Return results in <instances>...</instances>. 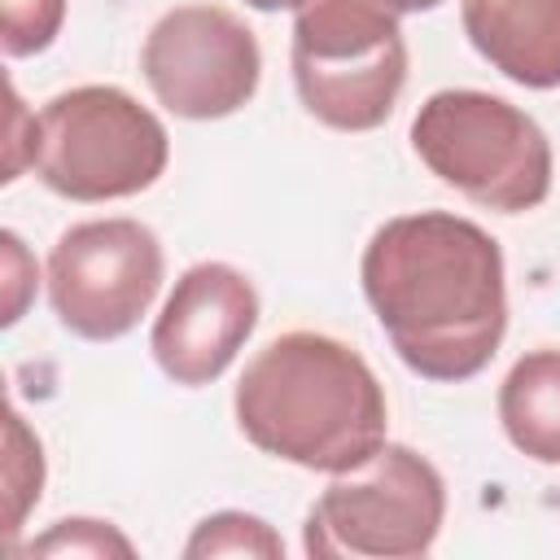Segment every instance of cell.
<instances>
[{"label": "cell", "mask_w": 560, "mask_h": 560, "mask_svg": "<svg viewBox=\"0 0 560 560\" xmlns=\"http://www.w3.org/2000/svg\"><path fill=\"white\" fill-rule=\"evenodd\" d=\"M258 328V289L254 280L232 262H192L171 298L162 302V315L153 319L149 350L166 381L175 385H210L219 381L241 346Z\"/></svg>", "instance_id": "obj_9"}, {"label": "cell", "mask_w": 560, "mask_h": 560, "mask_svg": "<svg viewBox=\"0 0 560 560\" xmlns=\"http://www.w3.org/2000/svg\"><path fill=\"white\" fill-rule=\"evenodd\" d=\"M140 74L158 105L175 118L214 122L254 101L262 79V48L232 9L179 4L149 26Z\"/></svg>", "instance_id": "obj_8"}, {"label": "cell", "mask_w": 560, "mask_h": 560, "mask_svg": "<svg viewBox=\"0 0 560 560\" xmlns=\"http://www.w3.org/2000/svg\"><path fill=\"white\" fill-rule=\"evenodd\" d=\"M131 551L136 547L109 521H88V516L57 521L44 538L31 542V556H131Z\"/></svg>", "instance_id": "obj_15"}, {"label": "cell", "mask_w": 560, "mask_h": 560, "mask_svg": "<svg viewBox=\"0 0 560 560\" xmlns=\"http://www.w3.org/2000/svg\"><path fill=\"white\" fill-rule=\"evenodd\" d=\"M236 429L306 472H350L389 438V402L359 350L328 332L293 328L271 337L232 394Z\"/></svg>", "instance_id": "obj_2"}, {"label": "cell", "mask_w": 560, "mask_h": 560, "mask_svg": "<svg viewBox=\"0 0 560 560\" xmlns=\"http://www.w3.org/2000/svg\"><path fill=\"white\" fill-rule=\"evenodd\" d=\"M385 4H389V9L402 18V13H429V9H438L442 0H385Z\"/></svg>", "instance_id": "obj_17"}, {"label": "cell", "mask_w": 560, "mask_h": 560, "mask_svg": "<svg viewBox=\"0 0 560 560\" xmlns=\"http://www.w3.org/2000/svg\"><path fill=\"white\" fill-rule=\"evenodd\" d=\"M446 521V481L411 446L385 442L368 464L337 472L311 503L302 551L328 560H416Z\"/></svg>", "instance_id": "obj_6"}, {"label": "cell", "mask_w": 560, "mask_h": 560, "mask_svg": "<svg viewBox=\"0 0 560 560\" xmlns=\"http://www.w3.org/2000/svg\"><path fill=\"white\" fill-rule=\"evenodd\" d=\"M66 22V0H0V44L4 57L44 52Z\"/></svg>", "instance_id": "obj_14"}, {"label": "cell", "mask_w": 560, "mask_h": 560, "mask_svg": "<svg viewBox=\"0 0 560 560\" xmlns=\"http://www.w3.org/2000/svg\"><path fill=\"white\" fill-rule=\"evenodd\" d=\"M359 280L394 354L424 381H468L503 346V249L464 214L420 210L385 219L363 245Z\"/></svg>", "instance_id": "obj_1"}, {"label": "cell", "mask_w": 560, "mask_h": 560, "mask_svg": "<svg viewBox=\"0 0 560 560\" xmlns=\"http://www.w3.org/2000/svg\"><path fill=\"white\" fill-rule=\"evenodd\" d=\"M499 424L508 442L534 464H560V350L538 346L521 354L499 385Z\"/></svg>", "instance_id": "obj_11"}, {"label": "cell", "mask_w": 560, "mask_h": 560, "mask_svg": "<svg viewBox=\"0 0 560 560\" xmlns=\"http://www.w3.org/2000/svg\"><path fill=\"white\" fill-rule=\"evenodd\" d=\"M411 149L442 184L499 214L538 210L551 192L547 131L494 92H433L411 118Z\"/></svg>", "instance_id": "obj_3"}, {"label": "cell", "mask_w": 560, "mask_h": 560, "mask_svg": "<svg viewBox=\"0 0 560 560\" xmlns=\"http://www.w3.org/2000/svg\"><path fill=\"white\" fill-rule=\"evenodd\" d=\"M249 9H262V13H280V9H298L302 0H245Z\"/></svg>", "instance_id": "obj_18"}, {"label": "cell", "mask_w": 560, "mask_h": 560, "mask_svg": "<svg viewBox=\"0 0 560 560\" xmlns=\"http://www.w3.org/2000/svg\"><path fill=\"white\" fill-rule=\"evenodd\" d=\"M4 490H9V538L22 529L31 503H39L44 490V446L22 424L18 411H9V455H4Z\"/></svg>", "instance_id": "obj_13"}, {"label": "cell", "mask_w": 560, "mask_h": 560, "mask_svg": "<svg viewBox=\"0 0 560 560\" xmlns=\"http://www.w3.org/2000/svg\"><path fill=\"white\" fill-rule=\"evenodd\" d=\"M162 241L140 219L70 223L48 254V306L83 341L127 337L162 289Z\"/></svg>", "instance_id": "obj_7"}, {"label": "cell", "mask_w": 560, "mask_h": 560, "mask_svg": "<svg viewBox=\"0 0 560 560\" xmlns=\"http://www.w3.org/2000/svg\"><path fill=\"white\" fill-rule=\"evenodd\" d=\"M4 262H9V306H4V324H18V315H22V298H18V289L26 284L22 280V271H18V262H22V241H18V232H4Z\"/></svg>", "instance_id": "obj_16"}, {"label": "cell", "mask_w": 560, "mask_h": 560, "mask_svg": "<svg viewBox=\"0 0 560 560\" xmlns=\"http://www.w3.org/2000/svg\"><path fill=\"white\" fill-rule=\"evenodd\" d=\"M468 44L512 83L560 88V0H459Z\"/></svg>", "instance_id": "obj_10"}, {"label": "cell", "mask_w": 560, "mask_h": 560, "mask_svg": "<svg viewBox=\"0 0 560 560\" xmlns=\"http://www.w3.org/2000/svg\"><path fill=\"white\" fill-rule=\"evenodd\" d=\"M171 158L162 118L114 83L57 92L35 114L31 166L66 201H122L158 184Z\"/></svg>", "instance_id": "obj_5"}, {"label": "cell", "mask_w": 560, "mask_h": 560, "mask_svg": "<svg viewBox=\"0 0 560 560\" xmlns=\"http://www.w3.org/2000/svg\"><path fill=\"white\" fill-rule=\"evenodd\" d=\"M184 556L188 560H201V556H267V560H280L284 542H280V534L262 516L214 512V516L197 521L192 538L184 542Z\"/></svg>", "instance_id": "obj_12"}, {"label": "cell", "mask_w": 560, "mask_h": 560, "mask_svg": "<svg viewBox=\"0 0 560 560\" xmlns=\"http://www.w3.org/2000/svg\"><path fill=\"white\" fill-rule=\"evenodd\" d=\"M293 88L332 131L381 127L407 83V39L385 0H302L293 9Z\"/></svg>", "instance_id": "obj_4"}]
</instances>
